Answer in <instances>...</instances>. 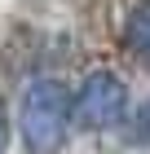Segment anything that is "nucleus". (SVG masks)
I'll return each instance as SVG.
<instances>
[{
  "label": "nucleus",
  "instance_id": "1",
  "mask_svg": "<svg viewBox=\"0 0 150 154\" xmlns=\"http://www.w3.org/2000/svg\"><path fill=\"white\" fill-rule=\"evenodd\" d=\"M71 132V93L53 75L27 79L18 97V137L27 154H58Z\"/></svg>",
  "mask_w": 150,
  "mask_h": 154
},
{
  "label": "nucleus",
  "instance_id": "2",
  "mask_svg": "<svg viewBox=\"0 0 150 154\" xmlns=\"http://www.w3.org/2000/svg\"><path fill=\"white\" fill-rule=\"evenodd\" d=\"M128 119V84L115 71H88L71 93V123L88 132H110Z\"/></svg>",
  "mask_w": 150,
  "mask_h": 154
},
{
  "label": "nucleus",
  "instance_id": "3",
  "mask_svg": "<svg viewBox=\"0 0 150 154\" xmlns=\"http://www.w3.org/2000/svg\"><path fill=\"white\" fill-rule=\"evenodd\" d=\"M124 44H128V53H132L137 62L150 66V0H141L137 9L128 13V22H124Z\"/></svg>",
  "mask_w": 150,
  "mask_h": 154
},
{
  "label": "nucleus",
  "instance_id": "4",
  "mask_svg": "<svg viewBox=\"0 0 150 154\" xmlns=\"http://www.w3.org/2000/svg\"><path fill=\"white\" fill-rule=\"evenodd\" d=\"M132 141H137V145H150V97L137 106V115H132Z\"/></svg>",
  "mask_w": 150,
  "mask_h": 154
},
{
  "label": "nucleus",
  "instance_id": "5",
  "mask_svg": "<svg viewBox=\"0 0 150 154\" xmlns=\"http://www.w3.org/2000/svg\"><path fill=\"white\" fill-rule=\"evenodd\" d=\"M5 137H9V132H5V115H0V154H5Z\"/></svg>",
  "mask_w": 150,
  "mask_h": 154
}]
</instances>
